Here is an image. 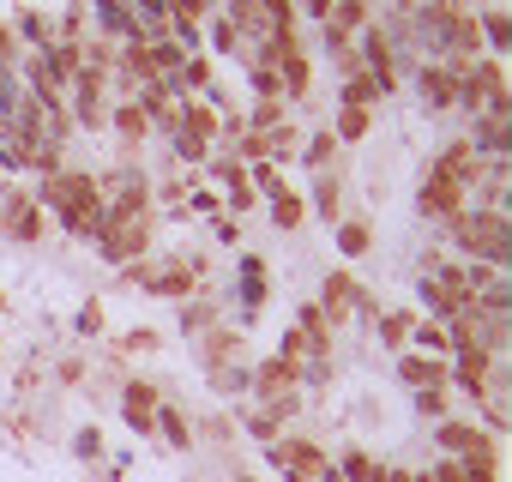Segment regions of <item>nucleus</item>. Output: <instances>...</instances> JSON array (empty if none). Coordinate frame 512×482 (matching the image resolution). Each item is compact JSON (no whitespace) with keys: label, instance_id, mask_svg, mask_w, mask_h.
Segmentation results:
<instances>
[{"label":"nucleus","instance_id":"f257e3e1","mask_svg":"<svg viewBox=\"0 0 512 482\" xmlns=\"http://www.w3.org/2000/svg\"><path fill=\"white\" fill-rule=\"evenodd\" d=\"M139 7H169V0H139Z\"/></svg>","mask_w":512,"mask_h":482}]
</instances>
